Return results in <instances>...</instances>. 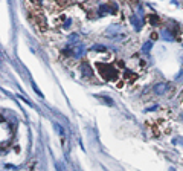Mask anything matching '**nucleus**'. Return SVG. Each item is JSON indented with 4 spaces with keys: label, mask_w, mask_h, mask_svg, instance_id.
I'll use <instances>...</instances> for the list:
<instances>
[{
    "label": "nucleus",
    "mask_w": 183,
    "mask_h": 171,
    "mask_svg": "<svg viewBox=\"0 0 183 171\" xmlns=\"http://www.w3.org/2000/svg\"><path fill=\"white\" fill-rule=\"evenodd\" d=\"M98 67V72H99V75L105 79V81H111V83H115L116 84V81L119 79V70L116 66H113V64H107V63H98L96 64Z\"/></svg>",
    "instance_id": "obj_1"
}]
</instances>
